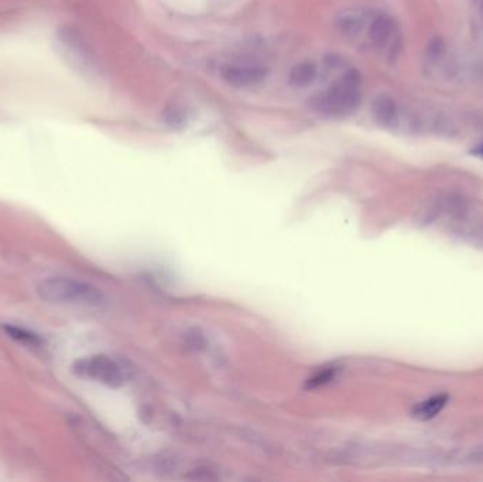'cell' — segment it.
<instances>
[{
    "instance_id": "1",
    "label": "cell",
    "mask_w": 483,
    "mask_h": 482,
    "mask_svg": "<svg viewBox=\"0 0 483 482\" xmlns=\"http://www.w3.org/2000/svg\"><path fill=\"white\" fill-rule=\"evenodd\" d=\"M362 75L357 68L346 70L330 89L312 95L308 109L321 118H343L355 112L362 102Z\"/></svg>"
},
{
    "instance_id": "2",
    "label": "cell",
    "mask_w": 483,
    "mask_h": 482,
    "mask_svg": "<svg viewBox=\"0 0 483 482\" xmlns=\"http://www.w3.org/2000/svg\"><path fill=\"white\" fill-rule=\"evenodd\" d=\"M39 297L51 304H79L101 307L105 304V295L89 283L70 277H48L37 287Z\"/></svg>"
},
{
    "instance_id": "3",
    "label": "cell",
    "mask_w": 483,
    "mask_h": 482,
    "mask_svg": "<svg viewBox=\"0 0 483 482\" xmlns=\"http://www.w3.org/2000/svg\"><path fill=\"white\" fill-rule=\"evenodd\" d=\"M77 372L79 375L102 382L112 388L120 387L123 382V373L119 365L105 355H96L79 361L77 364Z\"/></svg>"
},
{
    "instance_id": "4",
    "label": "cell",
    "mask_w": 483,
    "mask_h": 482,
    "mask_svg": "<svg viewBox=\"0 0 483 482\" xmlns=\"http://www.w3.org/2000/svg\"><path fill=\"white\" fill-rule=\"evenodd\" d=\"M269 75V70L262 66L250 64H232L220 71L222 80L234 88H247L262 84Z\"/></svg>"
},
{
    "instance_id": "5",
    "label": "cell",
    "mask_w": 483,
    "mask_h": 482,
    "mask_svg": "<svg viewBox=\"0 0 483 482\" xmlns=\"http://www.w3.org/2000/svg\"><path fill=\"white\" fill-rule=\"evenodd\" d=\"M396 36V23L388 15H377L369 26V39L375 47L383 48L393 43Z\"/></svg>"
},
{
    "instance_id": "6",
    "label": "cell",
    "mask_w": 483,
    "mask_h": 482,
    "mask_svg": "<svg viewBox=\"0 0 483 482\" xmlns=\"http://www.w3.org/2000/svg\"><path fill=\"white\" fill-rule=\"evenodd\" d=\"M372 115L381 126H392L397 119L396 102L389 95H379L372 104Z\"/></svg>"
},
{
    "instance_id": "7",
    "label": "cell",
    "mask_w": 483,
    "mask_h": 482,
    "mask_svg": "<svg viewBox=\"0 0 483 482\" xmlns=\"http://www.w3.org/2000/svg\"><path fill=\"white\" fill-rule=\"evenodd\" d=\"M316 66L311 61H301L290 70L288 84L296 88H307L316 78Z\"/></svg>"
},
{
    "instance_id": "8",
    "label": "cell",
    "mask_w": 483,
    "mask_h": 482,
    "mask_svg": "<svg viewBox=\"0 0 483 482\" xmlns=\"http://www.w3.org/2000/svg\"><path fill=\"white\" fill-rule=\"evenodd\" d=\"M448 395H435L430 399L423 400L422 403H418L413 409V417L418 420H430L442 411V409L448 403Z\"/></svg>"
},
{
    "instance_id": "9",
    "label": "cell",
    "mask_w": 483,
    "mask_h": 482,
    "mask_svg": "<svg viewBox=\"0 0 483 482\" xmlns=\"http://www.w3.org/2000/svg\"><path fill=\"white\" fill-rule=\"evenodd\" d=\"M365 24L363 13H359L358 10H348L339 15L337 19V27L342 35L348 37L358 36Z\"/></svg>"
},
{
    "instance_id": "10",
    "label": "cell",
    "mask_w": 483,
    "mask_h": 482,
    "mask_svg": "<svg viewBox=\"0 0 483 482\" xmlns=\"http://www.w3.org/2000/svg\"><path fill=\"white\" fill-rule=\"evenodd\" d=\"M163 122L170 127V129H182L187 124V112L185 109L178 104H170L164 108L163 113H161Z\"/></svg>"
},
{
    "instance_id": "11",
    "label": "cell",
    "mask_w": 483,
    "mask_h": 482,
    "mask_svg": "<svg viewBox=\"0 0 483 482\" xmlns=\"http://www.w3.org/2000/svg\"><path fill=\"white\" fill-rule=\"evenodd\" d=\"M3 330L6 331V334L9 337H12L16 341H20L24 344H33V345L40 344V338L35 333H30L27 330H21V328L13 327V326H5Z\"/></svg>"
},
{
    "instance_id": "12",
    "label": "cell",
    "mask_w": 483,
    "mask_h": 482,
    "mask_svg": "<svg viewBox=\"0 0 483 482\" xmlns=\"http://www.w3.org/2000/svg\"><path fill=\"white\" fill-rule=\"evenodd\" d=\"M472 154H475V156H477V157L483 158V145H480V146L475 147V149L472 150Z\"/></svg>"
},
{
    "instance_id": "13",
    "label": "cell",
    "mask_w": 483,
    "mask_h": 482,
    "mask_svg": "<svg viewBox=\"0 0 483 482\" xmlns=\"http://www.w3.org/2000/svg\"><path fill=\"white\" fill-rule=\"evenodd\" d=\"M477 9H479L480 17H482V20H483V0H477Z\"/></svg>"
}]
</instances>
